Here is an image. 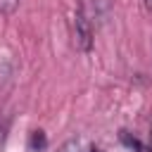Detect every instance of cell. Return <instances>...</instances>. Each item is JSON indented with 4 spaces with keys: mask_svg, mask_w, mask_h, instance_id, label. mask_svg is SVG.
<instances>
[{
    "mask_svg": "<svg viewBox=\"0 0 152 152\" xmlns=\"http://www.w3.org/2000/svg\"><path fill=\"white\" fill-rule=\"evenodd\" d=\"M93 24H90V19L86 17V12H83V7H78L76 12H74V45H76V50H81V52H90L93 50Z\"/></svg>",
    "mask_w": 152,
    "mask_h": 152,
    "instance_id": "6da1fadb",
    "label": "cell"
},
{
    "mask_svg": "<svg viewBox=\"0 0 152 152\" xmlns=\"http://www.w3.org/2000/svg\"><path fill=\"white\" fill-rule=\"evenodd\" d=\"M45 145H48V138H45V133L38 128V131H31V138H28V147L33 150V152H40V150H45Z\"/></svg>",
    "mask_w": 152,
    "mask_h": 152,
    "instance_id": "7a4b0ae2",
    "label": "cell"
},
{
    "mask_svg": "<svg viewBox=\"0 0 152 152\" xmlns=\"http://www.w3.org/2000/svg\"><path fill=\"white\" fill-rule=\"evenodd\" d=\"M19 7V0H0V14L5 17H12Z\"/></svg>",
    "mask_w": 152,
    "mask_h": 152,
    "instance_id": "3957f363",
    "label": "cell"
},
{
    "mask_svg": "<svg viewBox=\"0 0 152 152\" xmlns=\"http://www.w3.org/2000/svg\"><path fill=\"white\" fill-rule=\"evenodd\" d=\"M5 142H7V124H2V121H0V152H2Z\"/></svg>",
    "mask_w": 152,
    "mask_h": 152,
    "instance_id": "277c9868",
    "label": "cell"
},
{
    "mask_svg": "<svg viewBox=\"0 0 152 152\" xmlns=\"http://www.w3.org/2000/svg\"><path fill=\"white\" fill-rule=\"evenodd\" d=\"M142 2H145V10L152 14V0H142Z\"/></svg>",
    "mask_w": 152,
    "mask_h": 152,
    "instance_id": "5b68a950",
    "label": "cell"
},
{
    "mask_svg": "<svg viewBox=\"0 0 152 152\" xmlns=\"http://www.w3.org/2000/svg\"><path fill=\"white\" fill-rule=\"evenodd\" d=\"M150 152H152V128H150Z\"/></svg>",
    "mask_w": 152,
    "mask_h": 152,
    "instance_id": "8992f818",
    "label": "cell"
}]
</instances>
